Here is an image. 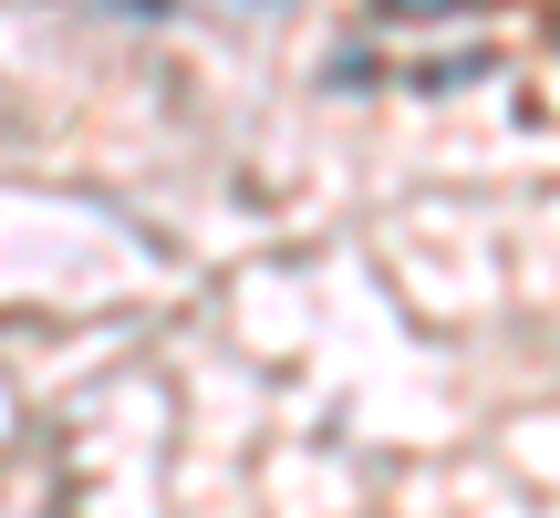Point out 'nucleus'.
I'll return each instance as SVG.
<instances>
[{"label": "nucleus", "mask_w": 560, "mask_h": 518, "mask_svg": "<svg viewBox=\"0 0 560 518\" xmlns=\"http://www.w3.org/2000/svg\"><path fill=\"white\" fill-rule=\"evenodd\" d=\"M270 11H280V0H270Z\"/></svg>", "instance_id": "3"}, {"label": "nucleus", "mask_w": 560, "mask_h": 518, "mask_svg": "<svg viewBox=\"0 0 560 518\" xmlns=\"http://www.w3.org/2000/svg\"><path fill=\"white\" fill-rule=\"evenodd\" d=\"M384 11H446V0H384Z\"/></svg>", "instance_id": "2"}, {"label": "nucleus", "mask_w": 560, "mask_h": 518, "mask_svg": "<svg viewBox=\"0 0 560 518\" xmlns=\"http://www.w3.org/2000/svg\"><path fill=\"white\" fill-rule=\"evenodd\" d=\"M94 11H115V21H166L177 0H94Z\"/></svg>", "instance_id": "1"}]
</instances>
